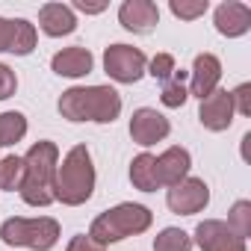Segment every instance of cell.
Listing matches in <instances>:
<instances>
[{
  "instance_id": "cell-11",
  "label": "cell",
  "mask_w": 251,
  "mask_h": 251,
  "mask_svg": "<svg viewBox=\"0 0 251 251\" xmlns=\"http://www.w3.org/2000/svg\"><path fill=\"white\" fill-rule=\"evenodd\" d=\"M198 121L204 124L207 130L222 133L233 124V100L227 89H216L213 95H207L198 106Z\"/></svg>"
},
{
  "instance_id": "cell-5",
  "label": "cell",
  "mask_w": 251,
  "mask_h": 251,
  "mask_svg": "<svg viewBox=\"0 0 251 251\" xmlns=\"http://www.w3.org/2000/svg\"><path fill=\"white\" fill-rule=\"evenodd\" d=\"M0 239L12 248H33V251H50L59 242V222L50 216L24 219L12 216L0 225Z\"/></svg>"
},
{
  "instance_id": "cell-26",
  "label": "cell",
  "mask_w": 251,
  "mask_h": 251,
  "mask_svg": "<svg viewBox=\"0 0 251 251\" xmlns=\"http://www.w3.org/2000/svg\"><path fill=\"white\" fill-rule=\"evenodd\" d=\"M15 89H18V77H15V71H12L6 62H0V100L12 98Z\"/></svg>"
},
{
  "instance_id": "cell-10",
  "label": "cell",
  "mask_w": 251,
  "mask_h": 251,
  "mask_svg": "<svg viewBox=\"0 0 251 251\" xmlns=\"http://www.w3.org/2000/svg\"><path fill=\"white\" fill-rule=\"evenodd\" d=\"M195 242L201 251H245V239H239L219 219H204L195 227Z\"/></svg>"
},
{
  "instance_id": "cell-24",
  "label": "cell",
  "mask_w": 251,
  "mask_h": 251,
  "mask_svg": "<svg viewBox=\"0 0 251 251\" xmlns=\"http://www.w3.org/2000/svg\"><path fill=\"white\" fill-rule=\"evenodd\" d=\"M175 71H177V65H175V56H172V53H157V56L148 62V68H145V74H151V77L160 80V83H166Z\"/></svg>"
},
{
  "instance_id": "cell-22",
  "label": "cell",
  "mask_w": 251,
  "mask_h": 251,
  "mask_svg": "<svg viewBox=\"0 0 251 251\" xmlns=\"http://www.w3.org/2000/svg\"><path fill=\"white\" fill-rule=\"evenodd\" d=\"M239 239H248L251 236V201H236L227 213V222H225Z\"/></svg>"
},
{
  "instance_id": "cell-7",
  "label": "cell",
  "mask_w": 251,
  "mask_h": 251,
  "mask_svg": "<svg viewBox=\"0 0 251 251\" xmlns=\"http://www.w3.org/2000/svg\"><path fill=\"white\" fill-rule=\"evenodd\" d=\"M166 204L177 216H195V213H201L210 204V186L201 177H183L180 183L169 186Z\"/></svg>"
},
{
  "instance_id": "cell-29",
  "label": "cell",
  "mask_w": 251,
  "mask_h": 251,
  "mask_svg": "<svg viewBox=\"0 0 251 251\" xmlns=\"http://www.w3.org/2000/svg\"><path fill=\"white\" fill-rule=\"evenodd\" d=\"M71 9L86 12V15H98V12H103V9H106V3H86V0H74V6H71Z\"/></svg>"
},
{
  "instance_id": "cell-18",
  "label": "cell",
  "mask_w": 251,
  "mask_h": 251,
  "mask_svg": "<svg viewBox=\"0 0 251 251\" xmlns=\"http://www.w3.org/2000/svg\"><path fill=\"white\" fill-rule=\"evenodd\" d=\"M27 136V115L24 112H0V148H9Z\"/></svg>"
},
{
  "instance_id": "cell-16",
  "label": "cell",
  "mask_w": 251,
  "mask_h": 251,
  "mask_svg": "<svg viewBox=\"0 0 251 251\" xmlns=\"http://www.w3.org/2000/svg\"><path fill=\"white\" fill-rule=\"evenodd\" d=\"M92 65H95V56H92L86 48H62V50L50 59L53 74H59V77H71V80L86 77V74L92 71Z\"/></svg>"
},
{
  "instance_id": "cell-17",
  "label": "cell",
  "mask_w": 251,
  "mask_h": 251,
  "mask_svg": "<svg viewBox=\"0 0 251 251\" xmlns=\"http://www.w3.org/2000/svg\"><path fill=\"white\" fill-rule=\"evenodd\" d=\"M130 183L139 192H157L160 183V172H157V157L154 154H139L130 163Z\"/></svg>"
},
{
  "instance_id": "cell-19",
  "label": "cell",
  "mask_w": 251,
  "mask_h": 251,
  "mask_svg": "<svg viewBox=\"0 0 251 251\" xmlns=\"http://www.w3.org/2000/svg\"><path fill=\"white\" fill-rule=\"evenodd\" d=\"M186 98H189V89H186V71L180 68V71H175V74L163 83L160 100H163V106H169V109H180V106L186 103Z\"/></svg>"
},
{
  "instance_id": "cell-1",
  "label": "cell",
  "mask_w": 251,
  "mask_h": 251,
  "mask_svg": "<svg viewBox=\"0 0 251 251\" xmlns=\"http://www.w3.org/2000/svg\"><path fill=\"white\" fill-rule=\"evenodd\" d=\"M56 109L65 121L112 124L121 115V95L112 86H74L62 92Z\"/></svg>"
},
{
  "instance_id": "cell-3",
  "label": "cell",
  "mask_w": 251,
  "mask_h": 251,
  "mask_svg": "<svg viewBox=\"0 0 251 251\" xmlns=\"http://www.w3.org/2000/svg\"><path fill=\"white\" fill-rule=\"evenodd\" d=\"M95 192V166L86 145H74L62 163L56 166L53 177V201H62L65 207H80Z\"/></svg>"
},
{
  "instance_id": "cell-6",
  "label": "cell",
  "mask_w": 251,
  "mask_h": 251,
  "mask_svg": "<svg viewBox=\"0 0 251 251\" xmlns=\"http://www.w3.org/2000/svg\"><path fill=\"white\" fill-rule=\"evenodd\" d=\"M145 68H148V59L133 45H109L103 50V71L115 83H124V86H127V83H139Z\"/></svg>"
},
{
  "instance_id": "cell-21",
  "label": "cell",
  "mask_w": 251,
  "mask_h": 251,
  "mask_svg": "<svg viewBox=\"0 0 251 251\" xmlns=\"http://www.w3.org/2000/svg\"><path fill=\"white\" fill-rule=\"evenodd\" d=\"M154 251H192V236L180 227H166L154 236Z\"/></svg>"
},
{
  "instance_id": "cell-27",
  "label": "cell",
  "mask_w": 251,
  "mask_h": 251,
  "mask_svg": "<svg viewBox=\"0 0 251 251\" xmlns=\"http://www.w3.org/2000/svg\"><path fill=\"white\" fill-rule=\"evenodd\" d=\"M15 30H18V24H15V18H0V53H12V48H15Z\"/></svg>"
},
{
  "instance_id": "cell-8",
  "label": "cell",
  "mask_w": 251,
  "mask_h": 251,
  "mask_svg": "<svg viewBox=\"0 0 251 251\" xmlns=\"http://www.w3.org/2000/svg\"><path fill=\"white\" fill-rule=\"evenodd\" d=\"M172 133V124L163 112L151 109V106H142L130 115V139L142 148H151L157 142H163L166 136Z\"/></svg>"
},
{
  "instance_id": "cell-9",
  "label": "cell",
  "mask_w": 251,
  "mask_h": 251,
  "mask_svg": "<svg viewBox=\"0 0 251 251\" xmlns=\"http://www.w3.org/2000/svg\"><path fill=\"white\" fill-rule=\"evenodd\" d=\"M118 21L127 33L148 36L160 24V9H157V3H151V0H124L121 9H118Z\"/></svg>"
},
{
  "instance_id": "cell-15",
  "label": "cell",
  "mask_w": 251,
  "mask_h": 251,
  "mask_svg": "<svg viewBox=\"0 0 251 251\" xmlns=\"http://www.w3.org/2000/svg\"><path fill=\"white\" fill-rule=\"evenodd\" d=\"M189 169H192V157L180 145H172V148H166L157 157V172H160V183L163 186L180 183L183 177H189Z\"/></svg>"
},
{
  "instance_id": "cell-23",
  "label": "cell",
  "mask_w": 251,
  "mask_h": 251,
  "mask_svg": "<svg viewBox=\"0 0 251 251\" xmlns=\"http://www.w3.org/2000/svg\"><path fill=\"white\" fill-rule=\"evenodd\" d=\"M169 9L180 21H195V18H201L210 9V3H207V0H172Z\"/></svg>"
},
{
  "instance_id": "cell-12",
  "label": "cell",
  "mask_w": 251,
  "mask_h": 251,
  "mask_svg": "<svg viewBox=\"0 0 251 251\" xmlns=\"http://www.w3.org/2000/svg\"><path fill=\"white\" fill-rule=\"evenodd\" d=\"M219 80H222V62H219V56H213V53H198L195 56V62H192V71H189V95H195V98H207V95H213L216 89H219Z\"/></svg>"
},
{
  "instance_id": "cell-28",
  "label": "cell",
  "mask_w": 251,
  "mask_h": 251,
  "mask_svg": "<svg viewBox=\"0 0 251 251\" xmlns=\"http://www.w3.org/2000/svg\"><path fill=\"white\" fill-rule=\"evenodd\" d=\"M65 251H106V248H103L100 242H95L89 233H77V236L68 242V248H65Z\"/></svg>"
},
{
  "instance_id": "cell-4",
  "label": "cell",
  "mask_w": 251,
  "mask_h": 251,
  "mask_svg": "<svg viewBox=\"0 0 251 251\" xmlns=\"http://www.w3.org/2000/svg\"><path fill=\"white\" fill-rule=\"evenodd\" d=\"M151 222H154V213H151L148 207L127 201V204H118V207H112V210H103V213L92 222L89 236L106 248L109 242H121V239H127V236L145 233V230L151 227Z\"/></svg>"
},
{
  "instance_id": "cell-25",
  "label": "cell",
  "mask_w": 251,
  "mask_h": 251,
  "mask_svg": "<svg viewBox=\"0 0 251 251\" xmlns=\"http://www.w3.org/2000/svg\"><path fill=\"white\" fill-rule=\"evenodd\" d=\"M230 100H233V112L251 115V83H239V86L230 92Z\"/></svg>"
},
{
  "instance_id": "cell-2",
  "label": "cell",
  "mask_w": 251,
  "mask_h": 251,
  "mask_svg": "<svg viewBox=\"0 0 251 251\" xmlns=\"http://www.w3.org/2000/svg\"><path fill=\"white\" fill-rule=\"evenodd\" d=\"M59 166V148L48 139L36 142L27 157H24V183H21V198L30 207H48L53 204V177Z\"/></svg>"
},
{
  "instance_id": "cell-20",
  "label": "cell",
  "mask_w": 251,
  "mask_h": 251,
  "mask_svg": "<svg viewBox=\"0 0 251 251\" xmlns=\"http://www.w3.org/2000/svg\"><path fill=\"white\" fill-rule=\"evenodd\" d=\"M24 183V157H3L0 160V189H6V192H15L21 189Z\"/></svg>"
},
{
  "instance_id": "cell-13",
  "label": "cell",
  "mask_w": 251,
  "mask_h": 251,
  "mask_svg": "<svg viewBox=\"0 0 251 251\" xmlns=\"http://www.w3.org/2000/svg\"><path fill=\"white\" fill-rule=\"evenodd\" d=\"M216 30L227 39H239L251 30V9L245 3L227 0V3L216 6Z\"/></svg>"
},
{
  "instance_id": "cell-14",
  "label": "cell",
  "mask_w": 251,
  "mask_h": 251,
  "mask_svg": "<svg viewBox=\"0 0 251 251\" xmlns=\"http://www.w3.org/2000/svg\"><path fill=\"white\" fill-rule=\"evenodd\" d=\"M39 27L45 36H71L77 30V15L68 3H45L39 9Z\"/></svg>"
}]
</instances>
